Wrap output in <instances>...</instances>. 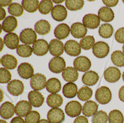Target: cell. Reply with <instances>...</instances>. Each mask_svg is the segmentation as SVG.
Masks as SVG:
<instances>
[{
	"label": "cell",
	"mask_w": 124,
	"mask_h": 123,
	"mask_svg": "<svg viewBox=\"0 0 124 123\" xmlns=\"http://www.w3.org/2000/svg\"><path fill=\"white\" fill-rule=\"evenodd\" d=\"M116 40L120 44H124V27L118 29L115 34Z\"/></svg>",
	"instance_id": "cell-46"
},
{
	"label": "cell",
	"mask_w": 124,
	"mask_h": 123,
	"mask_svg": "<svg viewBox=\"0 0 124 123\" xmlns=\"http://www.w3.org/2000/svg\"><path fill=\"white\" fill-rule=\"evenodd\" d=\"M39 123H51L48 120H46V119H41V120L39 121Z\"/></svg>",
	"instance_id": "cell-53"
},
{
	"label": "cell",
	"mask_w": 124,
	"mask_h": 123,
	"mask_svg": "<svg viewBox=\"0 0 124 123\" xmlns=\"http://www.w3.org/2000/svg\"><path fill=\"white\" fill-rule=\"evenodd\" d=\"M64 45L61 41L57 39H52L49 43V51L52 56H60L64 52Z\"/></svg>",
	"instance_id": "cell-19"
},
{
	"label": "cell",
	"mask_w": 124,
	"mask_h": 123,
	"mask_svg": "<svg viewBox=\"0 0 124 123\" xmlns=\"http://www.w3.org/2000/svg\"><path fill=\"white\" fill-rule=\"evenodd\" d=\"M110 47L107 43L103 41L97 42L93 48L94 55L99 58H103L108 55Z\"/></svg>",
	"instance_id": "cell-3"
},
{
	"label": "cell",
	"mask_w": 124,
	"mask_h": 123,
	"mask_svg": "<svg viewBox=\"0 0 124 123\" xmlns=\"http://www.w3.org/2000/svg\"><path fill=\"white\" fill-rule=\"evenodd\" d=\"M63 99L59 94H52L48 95L46 99V103L48 106L52 108H58L63 104Z\"/></svg>",
	"instance_id": "cell-32"
},
{
	"label": "cell",
	"mask_w": 124,
	"mask_h": 123,
	"mask_svg": "<svg viewBox=\"0 0 124 123\" xmlns=\"http://www.w3.org/2000/svg\"><path fill=\"white\" fill-rule=\"evenodd\" d=\"M35 32L39 35H45L51 30V25L47 20H41L37 21L34 25Z\"/></svg>",
	"instance_id": "cell-28"
},
{
	"label": "cell",
	"mask_w": 124,
	"mask_h": 123,
	"mask_svg": "<svg viewBox=\"0 0 124 123\" xmlns=\"http://www.w3.org/2000/svg\"><path fill=\"white\" fill-rule=\"evenodd\" d=\"M98 16L102 21L109 22L114 19V14L111 8L107 7H103L98 12Z\"/></svg>",
	"instance_id": "cell-27"
},
{
	"label": "cell",
	"mask_w": 124,
	"mask_h": 123,
	"mask_svg": "<svg viewBox=\"0 0 124 123\" xmlns=\"http://www.w3.org/2000/svg\"><path fill=\"white\" fill-rule=\"evenodd\" d=\"M0 20H3L5 18L6 16V11L4 8H3L1 7H0Z\"/></svg>",
	"instance_id": "cell-52"
},
{
	"label": "cell",
	"mask_w": 124,
	"mask_h": 123,
	"mask_svg": "<svg viewBox=\"0 0 124 123\" xmlns=\"http://www.w3.org/2000/svg\"><path fill=\"white\" fill-rule=\"evenodd\" d=\"M65 4L68 10L77 11L82 9L84 5V1L82 0H67L66 1Z\"/></svg>",
	"instance_id": "cell-39"
},
{
	"label": "cell",
	"mask_w": 124,
	"mask_h": 123,
	"mask_svg": "<svg viewBox=\"0 0 124 123\" xmlns=\"http://www.w3.org/2000/svg\"><path fill=\"white\" fill-rule=\"evenodd\" d=\"M0 116L5 119H8L11 118L15 112V107L14 105L9 101H6L0 106Z\"/></svg>",
	"instance_id": "cell-18"
},
{
	"label": "cell",
	"mask_w": 124,
	"mask_h": 123,
	"mask_svg": "<svg viewBox=\"0 0 124 123\" xmlns=\"http://www.w3.org/2000/svg\"><path fill=\"white\" fill-rule=\"evenodd\" d=\"M118 97L119 100L124 102V86L121 87L119 90Z\"/></svg>",
	"instance_id": "cell-50"
},
{
	"label": "cell",
	"mask_w": 124,
	"mask_h": 123,
	"mask_svg": "<svg viewBox=\"0 0 124 123\" xmlns=\"http://www.w3.org/2000/svg\"><path fill=\"white\" fill-rule=\"evenodd\" d=\"M46 78L45 76L41 73L34 74L30 80L31 88L36 91L43 89L46 86Z\"/></svg>",
	"instance_id": "cell-4"
},
{
	"label": "cell",
	"mask_w": 124,
	"mask_h": 123,
	"mask_svg": "<svg viewBox=\"0 0 124 123\" xmlns=\"http://www.w3.org/2000/svg\"><path fill=\"white\" fill-rule=\"evenodd\" d=\"M73 123H88V120L85 116H80L75 119Z\"/></svg>",
	"instance_id": "cell-48"
},
{
	"label": "cell",
	"mask_w": 124,
	"mask_h": 123,
	"mask_svg": "<svg viewBox=\"0 0 124 123\" xmlns=\"http://www.w3.org/2000/svg\"><path fill=\"white\" fill-rule=\"evenodd\" d=\"M40 114L37 111H33L29 112L25 117L26 123H39L40 121Z\"/></svg>",
	"instance_id": "cell-45"
},
{
	"label": "cell",
	"mask_w": 124,
	"mask_h": 123,
	"mask_svg": "<svg viewBox=\"0 0 124 123\" xmlns=\"http://www.w3.org/2000/svg\"><path fill=\"white\" fill-rule=\"evenodd\" d=\"M4 43L8 48L15 50L19 46L20 38L15 33H8L4 36Z\"/></svg>",
	"instance_id": "cell-21"
},
{
	"label": "cell",
	"mask_w": 124,
	"mask_h": 123,
	"mask_svg": "<svg viewBox=\"0 0 124 123\" xmlns=\"http://www.w3.org/2000/svg\"><path fill=\"white\" fill-rule=\"evenodd\" d=\"M108 119L106 112L102 110L97 112L92 118L93 123H107Z\"/></svg>",
	"instance_id": "cell-43"
},
{
	"label": "cell",
	"mask_w": 124,
	"mask_h": 123,
	"mask_svg": "<svg viewBox=\"0 0 124 123\" xmlns=\"http://www.w3.org/2000/svg\"><path fill=\"white\" fill-rule=\"evenodd\" d=\"M80 46L85 50H89L95 45V39L93 36H86L80 40Z\"/></svg>",
	"instance_id": "cell-38"
},
{
	"label": "cell",
	"mask_w": 124,
	"mask_h": 123,
	"mask_svg": "<svg viewBox=\"0 0 124 123\" xmlns=\"http://www.w3.org/2000/svg\"><path fill=\"white\" fill-rule=\"evenodd\" d=\"M95 99L100 104H107L111 101L112 94L110 89L106 86H102L96 90Z\"/></svg>",
	"instance_id": "cell-1"
},
{
	"label": "cell",
	"mask_w": 124,
	"mask_h": 123,
	"mask_svg": "<svg viewBox=\"0 0 124 123\" xmlns=\"http://www.w3.org/2000/svg\"><path fill=\"white\" fill-rule=\"evenodd\" d=\"M37 36L36 32L32 28H26L20 34V39L26 45H32L36 41Z\"/></svg>",
	"instance_id": "cell-5"
},
{
	"label": "cell",
	"mask_w": 124,
	"mask_h": 123,
	"mask_svg": "<svg viewBox=\"0 0 124 123\" xmlns=\"http://www.w3.org/2000/svg\"><path fill=\"white\" fill-rule=\"evenodd\" d=\"M123 3H124V0H123Z\"/></svg>",
	"instance_id": "cell-59"
},
{
	"label": "cell",
	"mask_w": 124,
	"mask_h": 123,
	"mask_svg": "<svg viewBox=\"0 0 124 123\" xmlns=\"http://www.w3.org/2000/svg\"><path fill=\"white\" fill-rule=\"evenodd\" d=\"M122 49H123V52L124 53V45H123V47H122Z\"/></svg>",
	"instance_id": "cell-58"
},
{
	"label": "cell",
	"mask_w": 124,
	"mask_h": 123,
	"mask_svg": "<svg viewBox=\"0 0 124 123\" xmlns=\"http://www.w3.org/2000/svg\"><path fill=\"white\" fill-rule=\"evenodd\" d=\"M29 102L34 107H39L41 106L44 102V97L38 91L33 90L30 91L28 95Z\"/></svg>",
	"instance_id": "cell-20"
},
{
	"label": "cell",
	"mask_w": 124,
	"mask_h": 123,
	"mask_svg": "<svg viewBox=\"0 0 124 123\" xmlns=\"http://www.w3.org/2000/svg\"><path fill=\"white\" fill-rule=\"evenodd\" d=\"M113 63L119 67L124 66V53L120 50L114 51L111 55Z\"/></svg>",
	"instance_id": "cell-36"
},
{
	"label": "cell",
	"mask_w": 124,
	"mask_h": 123,
	"mask_svg": "<svg viewBox=\"0 0 124 123\" xmlns=\"http://www.w3.org/2000/svg\"><path fill=\"white\" fill-rule=\"evenodd\" d=\"M113 26L108 23L102 24L99 30V34L102 38L109 39L113 35Z\"/></svg>",
	"instance_id": "cell-35"
},
{
	"label": "cell",
	"mask_w": 124,
	"mask_h": 123,
	"mask_svg": "<svg viewBox=\"0 0 124 123\" xmlns=\"http://www.w3.org/2000/svg\"><path fill=\"white\" fill-rule=\"evenodd\" d=\"M47 117L51 123H61L64 121L65 116L62 109L55 108L51 109L48 111Z\"/></svg>",
	"instance_id": "cell-8"
},
{
	"label": "cell",
	"mask_w": 124,
	"mask_h": 123,
	"mask_svg": "<svg viewBox=\"0 0 124 123\" xmlns=\"http://www.w3.org/2000/svg\"><path fill=\"white\" fill-rule=\"evenodd\" d=\"M7 89L11 95L18 96L23 93L24 86L21 81L13 80L8 84Z\"/></svg>",
	"instance_id": "cell-10"
},
{
	"label": "cell",
	"mask_w": 124,
	"mask_h": 123,
	"mask_svg": "<svg viewBox=\"0 0 124 123\" xmlns=\"http://www.w3.org/2000/svg\"><path fill=\"white\" fill-rule=\"evenodd\" d=\"M93 94L92 89L88 87H83L78 90L77 96L80 101H86L92 97Z\"/></svg>",
	"instance_id": "cell-37"
},
{
	"label": "cell",
	"mask_w": 124,
	"mask_h": 123,
	"mask_svg": "<svg viewBox=\"0 0 124 123\" xmlns=\"http://www.w3.org/2000/svg\"><path fill=\"white\" fill-rule=\"evenodd\" d=\"M52 18L57 21H62L66 20L68 16V12L65 7L62 5L54 6L51 12Z\"/></svg>",
	"instance_id": "cell-17"
},
{
	"label": "cell",
	"mask_w": 124,
	"mask_h": 123,
	"mask_svg": "<svg viewBox=\"0 0 124 123\" xmlns=\"http://www.w3.org/2000/svg\"><path fill=\"white\" fill-rule=\"evenodd\" d=\"M77 86L74 83L68 82L63 88L62 93L64 96L69 99L74 98L78 93Z\"/></svg>",
	"instance_id": "cell-31"
},
{
	"label": "cell",
	"mask_w": 124,
	"mask_h": 123,
	"mask_svg": "<svg viewBox=\"0 0 124 123\" xmlns=\"http://www.w3.org/2000/svg\"><path fill=\"white\" fill-rule=\"evenodd\" d=\"M1 26L2 29L4 32L11 33L17 28L18 26L17 19L14 16H8L3 20Z\"/></svg>",
	"instance_id": "cell-24"
},
{
	"label": "cell",
	"mask_w": 124,
	"mask_h": 123,
	"mask_svg": "<svg viewBox=\"0 0 124 123\" xmlns=\"http://www.w3.org/2000/svg\"><path fill=\"white\" fill-rule=\"evenodd\" d=\"M0 40H1L0 44H1V51L3 49V48L4 47V42H3V41L1 38H0Z\"/></svg>",
	"instance_id": "cell-55"
},
{
	"label": "cell",
	"mask_w": 124,
	"mask_h": 123,
	"mask_svg": "<svg viewBox=\"0 0 124 123\" xmlns=\"http://www.w3.org/2000/svg\"><path fill=\"white\" fill-rule=\"evenodd\" d=\"M122 78H123V80L124 82V72L123 73V75H122Z\"/></svg>",
	"instance_id": "cell-57"
},
{
	"label": "cell",
	"mask_w": 124,
	"mask_h": 123,
	"mask_svg": "<svg viewBox=\"0 0 124 123\" xmlns=\"http://www.w3.org/2000/svg\"><path fill=\"white\" fill-rule=\"evenodd\" d=\"M8 12L14 16L20 17L23 15L24 9L23 6L20 4L14 3L8 7Z\"/></svg>",
	"instance_id": "cell-42"
},
{
	"label": "cell",
	"mask_w": 124,
	"mask_h": 123,
	"mask_svg": "<svg viewBox=\"0 0 124 123\" xmlns=\"http://www.w3.org/2000/svg\"><path fill=\"white\" fill-rule=\"evenodd\" d=\"M103 3L107 7H113L116 6L118 2V0H102Z\"/></svg>",
	"instance_id": "cell-47"
},
{
	"label": "cell",
	"mask_w": 124,
	"mask_h": 123,
	"mask_svg": "<svg viewBox=\"0 0 124 123\" xmlns=\"http://www.w3.org/2000/svg\"><path fill=\"white\" fill-rule=\"evenodd\" d=\"M32 105L27 101H21L18 102L15 107V112L17 116L20 117L26 116L31 112Z\"/></svg>",
	"instance_id": "cell-11"
},
{
	"label": "cell",
	"mask_w": 124,
	"mask_h": 123,
	"mask_svg": "<svg viewBox=\"0 0 124 123\" xmlns=\"http://www.w3.org/2000/svg\"><path fill=\"white\" fill-rule=\"evenodd\" d=\"M64 50L66 53L72 56H79L81 53V47L79 43L74 40L68 41L64 45Z\"/></svg>",
	"instance_id": "cell-12"
},
{
	"label": "cell",
	"mask_w": 124,
	"mask_h": 123,
	"mask_svg": "<svg viewBox=\"0 0 124 123\" xmlns=\"http://www.w3.org/2000/svg\"><path fill=\"white\" fill-rule=\"evenodd\" d=\"M0 123H8L5 120H3V119H0Z\"/></svg>",
	"instance_id": "cell-56"
},
{
	"label": "cell",
	"mask_w": 124,
	"mask_h": 123,
	"mask_svg": "<svg viewBox=\"0 0 124 123\" xmlns=\"http://www.w3.org/2000/svg\"><path fill=\"white\" fill-rule=\"evenodd\" d=\"M108 121L109 123H123L124 121L123 114L118 110H113L109 114Z\"/></svg>",
	"instance_id": "cell-33"
},
{
	"label": "cell",
	"mask_w": 124,
	"mask_h": 123,
	"mask_svg": "<svg viewBox=\"0 0 124 123\" xmlns=\"http://www.w3.org/2000/svg\"><path fill=\"white\" fill-rule=\"evenodd\" d=\"M62 75L65 81L68 82H73L78 79L79 73L75 68L68 67L63 71Z\"/></svg>",
	"instance_id": "cell-22"
},
{
	"label": "cell",
	"mask_w": 124,
	"mask_h": 123,
	"mask_svg": "<svg viewBox=\"0 0 124 123\" xmlns=\"http://www.w3.org/2000/svg\"><path fill=\"white\" fill-rule=\"evenodd\" d=\"M70 32V29L69 26L65 23L59 24L54 31V34L58 39H64L69 36Z\"/></svg>",
	"instance_id": "cell-25"
},
{
	"label": "cell",
	"mask_w": 124,
	"mask_h": 123,
	"mask_svg": "<svg viewBox=\"0 0 124 123\" xmlns=\"http://www.w3.org/2000/svg\"><path fill=\"white\" fill-rule=\"evenodd\" d=\"M121 77V72L117 68L110 67L107 68L104 72V78L109 83H115Z\"/></svg>",
	"instance_id": "cell-13"
},
{
	"label": "cell",
	"mask_w": 124,
	"mask_h": 123,
	"mask_svg": "<svg viewBox=\"0 0 124 123\" xmlns=\"http://www.w3.org/2000/svg\"><path fill=\"white\" fill-rule=\"evenodd\" d=\"M11 74L6 68H0V82L1 84H5L9 82L11 80Z\"/></svg>",
	"instance_id": "cell-44"
},
{
	"label": "cell",
	"mask_w": 124,
	"mask_h": 123,
	"mask_svg": "<svg viewBox=\"0 0 124 123\" xmlns=\"http://www.w3.org/2000/svg\"><path fill=\"white\" fill-rule=\"evenodd\" d=\"M99 75L94 71H88L83 75L82 81L84 84L88 86H93L98 82L99 80Z\"/></svg>",
	"instance_id": "cell-23"
},
{
	"label": "cell",
	"mask_w": 124,
	"mask_h": 123,
	"mask_svg": "<svg viewBox=\"0 0 124 123\" xmlns=\"http://www.w3.org/2000/svg\"><path fill=\"white\" fill-rule=\"evenodd\" d=\"M73 66L77 70L85 72L90 68L91 62L88 57L85 56H80L74 60Z\"/></svg>",
	"instance_id": "cell-9"
},
{
	"label": "cell",
	"mask_w": 124,
	"mask_h": 123,
	"mask_svg": "<svg viewBox=\"0 0 124 123\" xmlns=\"http://www.w3.org/2000/svg\"><path fill=\"white\" fill-rule=\"evenodd\" d=\"M33 49L32 47L27 45H19L16 50L17 54L23 57H28L32 55L33 53Z\"/></svg>",
	"instance_id": "cell-41"
},
{
	"label": "cell",
	"mask_w": 124,
	"mask_h": 123,
	"mask_svg": "<svg viewBox=\"0 0 124 123\" xmlns=\"http://www.w3.org/2000/svg\"><path fill=\"white\" fill-rule=\"evenodd\" d=\"M46 88L49 93L56 94L59 92L61 90L62 84L59 79L56 78H52L47 81Z\"/></svg>",
	"instance_id": "cell-30"
},
{
	"label": "cell",
	"mask_w": 124,
	"mask_h": 123,
	"mask_svg": "<svg viewBox=\"0 0 124 123\" xmlns=\"http://www.w3.org/2000/svg\"><path fill=\"white\" fill-rule=\"evenodd\" d=\"M98 107V105L95 101H87L82 107V113L86 117H91L97 112Z\"/></svg>",
	"instance_id": "cell-26"
},
{
	"label": "cell",
	"mask_w": 124,
	"mask_h": 123,
	"mask_svg": "<svg viewBox=\"0 0 124 123\" xmlns=\"http://www.w3.org/2000/svg\"><path fill=\"white\" fill-rule=\"evenodd\" d=\"M13 0H0V6L1 7H6L8 6H10L12 4Z\"/></svg>",
	"instance_id": "cell-51"
},
{
	"label": "cell",
	"mask_w": 124,
	"mask_h": 123,
	"mask_svg": "<svg viewBox=\"0 0 124 123\" xmlns=\"http://www.w3.org/2000/svg\"><path fill=\"white\" fill-rule=\"evenodd\" d=\"M82 21L85 27L91 29H96L100 24V19L99 16L93 14H86L83 17Z\"/></svg>",
	"instance_id": "cell-15"
},
{
	"label": "cell",
	"mask_w": 124,
	"mask_h": 123,
	"mask_svg": "<svg viewBox=\"0 0 124 123\" xmlns=\"http://www.w3.org/2000/svg\"><path fill=\"white\" fill-rule=\"evenodd\" d=\"M10 123H26L25 121L19 116L14 117L11 121Z\"/></svg>",
	"instance_id": "cell-49"
},
{
	"label": "cell",
	"mask_w": 124,
	"mask_h": 123,
	"mask_svg": "<svg viewBox=\"0 0 124 123\" xmlns=\"http://www.w3.org/2000/svg\"><path fill=\"white\" fill-rule=\"evenodd\" d=\"M52 1H53V2H54V3H55L59 4V3H62L64 1V0H53Z\"/></svg>",
	"instance_id": "cell-54"
},
{
	"label": "cell",
	"mask_w": 124,
	"mask_h": 123,
	"mask_svg": "<svg viewBox=\"0 0 124 123\" xmlns=\"http://www.w3.org/2000/svg\"><path fill=\"white\" fill-rule=\"evenodd\" d=\"M53 3L50 0H43L41 1L39 6V12L42 14H47L53 9Z\"/></svg>",
	"instance_id": "cell-40"
},
{
	"label": "cell",
	"mask_w": 124,
	"mask_h": 123,
	"mask_svg": "<svg viewBox=\"0 0 124 123\" xmlns=\"http://www.w3.org/2000/svg\"><path fill=\"white\" fill-rule=\"evenodd\" d=\"M66 66L64 59L60 56L53 58L49 62L48 67L51 72L55 74H59L63 72Z\"/></svg>",
	"instance_id": "cell-2"
},
{
	"label": "cell",
	"mask_w": 124,
	"mask_h": 123,
	"mask_svg": "<svg viewBox=\"0 0 124 123\" xmlns=\"http://www.w3.org/2000/svg\"><path fill=\"white\" fill-rule=\"evenodd\" d=\"M32 49L35 55L38 56H44L49 50V45L44 39H38L33 45Z\"/></svg>",
	"instance_id": "cell-7"
},
{
	"label": "cell",
	"mask_w": 124,
	"mask_h": 123,
	"mask_svg": "<svg viewBox=\"0 0 124 123\" xmlns=\"http://www.w3.org/2000/svg\"><path fill=\"white\" fill-rule=\"evenodd\" d=\"M71 34L76 39H81L85 37L87 34V28L81 23H73L70 29Z\"/></svg>",
	"instance_id": "cell-16"
},
{
	"label": "cell",
	"mask_w": 124,
	"mask_h": 123,
	"mask_svg": "<svg viewBox=\"0 0 124 123\" xmlns=\"http://www.w3.org/2000/svg\"><path fill=\"white\" fill-rule=\"evenodd\" d=\"M82 110V106L77 101H71L65 106V112L68 116L74 117H78Z\"/></svg>",
	"instance_id": "cell-6"
},
{
	"label": "cell",
	"mask_w": 124,
	"mask_h": 123,
	"mask_svg": "<svg viewBox=\"0 0 124 123\" xmlns=\"http://www.w3.org/2000/svg\"><path fill=\"white\" fill-rule=\"evenodd\" d=\"M1 63L7 69H14L17 67L18 61L14 56L10 54H6L2 57Z\"/></svg>",
	"instance_id": "cell-29"
},
{
	"label": "cell",
	"mask_w": 124,
	"mask_h": 123,
	"mask_svg": "<svg viewBox=\"0 0 124 123\" xmlns=\"http://www.w3.org/2000/svg\"><path fill=\"white\" fill-rule=\"evenodd\" d=\"M17 71L19 75L22 78L28 79L34 75V68L28 62H23L19 66Z\"/></svg>",
	"instance_id": "cell-14"
},
{
	"label": "cell",
	"mask_w": 124,
	"mask_h": 123,
	"mask_svg": "<svg viewBox=\"0 0 124 123\" xmlns=\"http://www.w3.org/2000/svg\"><path fill=\"white\" fill-rule=\"evenodd\" d=\"M39 1L38 0H23L22 4L23 8L29 13H34L37 10Z\"/></svg>",
	"instance_id": "cell-34"
}]
</instances>
